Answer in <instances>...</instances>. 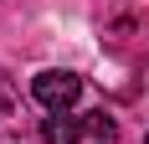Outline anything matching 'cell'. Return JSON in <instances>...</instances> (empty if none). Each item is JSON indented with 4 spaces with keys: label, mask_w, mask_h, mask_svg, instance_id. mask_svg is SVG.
Segmentation results:
<instances>
[{
    "label": "cell",
    "mask_w": 149,
    "mask_h": 144,
    "mask_svg": "<svg viewBox=\"0 0 149 144\" xmlns=\"http://www.w3.org/2000/svg\"><path fill=\"white\" fill-rule=\"evenodd\" d=\"M77 139H82V118H72V113L41 118V144H77Z\"/></svg>",
    "instance_id": "2"
},
{
    "label": "cell",
    "mask_w": 149,
    "mask_h": 144,
    "mask_svg": "<svg viewBox=\"0 0 149 144\" xmlns=\"http://www.w3.org/2000/svg\"><path fill=\"white\" fill-rule=\"evenodd\" d=\"M144 144H149V139H144Z\"/></svg>",
    "instance_id": "5"
},
{
    "label": "cell",
    "mask_w": 149,
    "mask_h": 144,
    "mask_svg": "<svg viewBox=\"0 0 149 144\" xmlns=\"http://www.w3.org/2000/svg\"><path fill=\"white\" fill-rule=\"evenodd\" d=\"M0 134H21V98L10 93L5 77H0Z\"/></svg>",
    "instance_id": "3"
},
{
    "label": "cell",
    "mask_w": 149,
    "mask_h": 144,
    "mask_svg": "<svg viewBox=\"0 0 149 144\" xmlns=\"http://www.w3.org/2000/svg\"><path fill=\"white\" fill-rule=\"evenodd\" d=\"M82 129H88V134H93L98 144H113V139H118V118L98 108V113H88V118H82Z\"/></svg>",
    "instance_id": "4"
},
{
    "label": "cell",
    "mask_w": 149,
    "mask_h": 144,
    "mask_svg": "<svg viewBox=\"0 0 149 144\" xmlns=\"http://www.w3.org/2000/svg\"><path fill=\"white\" fill-rule=\"evenodd\" d=\"M31 93H36V103H41L46 113H67L82 98V77L77 72H62V67H46V72L31 77Z\"/></svg>",
    "instance_id": "1"
}]
</instances>
